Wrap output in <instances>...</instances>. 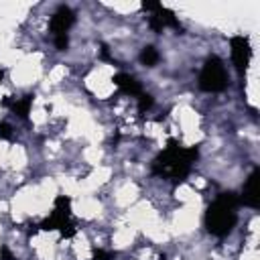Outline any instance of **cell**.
<instances>
[{"label": "cell", "mask_w": 260, "mask_h": 260, "mask_svg": "<svg viewBox=\"0 0 260 260\" xmlns=\"http://www.w3.org/2000/svg\"><path fill=\"white\" fill-rule=\"evenodd\" d=\"M0 260H16V258L10 254V250H8L6 246H2V248H0Z\"/></svg>", "instance_id": "cell-16"}, {"label": "cell", "mask_w": 260, "mask_h": 260, "mask_svg": "<svg viewBox=\"0 0 260 260\" xmlns=\"http://www.w3.org/2000/svg\"><path fill=\"white\" fill-rule=\"evenodd\" d=\"M114 258H116V252L112 250H95L91 256V260H114Z\"/></svg>", "instance_id": "cell-13"}, {"label": "cell", "mask_w": 260, "mask_h": 260, "mask_svg": "<svg viewBox=\"0 0 260 260\" xmlns=\"http://www.w3.org/2000/svg\"><path fill=\"white\" fill-rule=\"evenodd\" d=\"M199 87L207 93H217L228 87V73L225 65L219 57H209L199 73Z\"/></svg>", "instance_id": "cell-4"}, {"label": "cell", "mask_w": 260, "mask_h": 260, "mask_svg": "<svg viewBox=\"0 0 260 260\" xmlns=\"http://www.w3.org/2000/svg\"><path fill=\"white\" fill-rule=\"evenodd\" d=\"M41 230H59L63 238H71L77 230L71 219V199L65 195H59L53 203V213L39 225Z\"/></svg>", "instance_id": "cell-3"}, {"label": "cell", "mask_w": 260, "mask_h": 260, "mask_svg": "<svg viewBox=\"0 0 260 260\" xmlns=\"http://www.w3.org/2000/svg\"><path fill=\"white\" fill-rule=\"evenodd\" d=\"M0 138H2V140H12V138H14L12 128H10L6 122H0Z\"/></svg>", "instance_id": "cell-14"}, {"label": "cell", "mask_w": 260, "mask_h": 260, "mask_svg": "<svg viewBox=\"0 0 260 260\" xmlns=\"http://www.w3.org/2000/svg\"><path fill=\"white\" fill-rule=\"evenodd\" d=\"M114 83H116V87H118L122 93H128V95H134V98H138V95L142 93V85H140V81H138L134 75L116 73V75H114Z\"/></svg>", "instance_id": "cell-9"}, {"label": "cell", "mask_w": 260, "mask_h": 260, "mask_svg": "<svg viewBox=\"0 0 260 260\" xmlns=\"http://www.w3.org/2000/svg\"><path fill=\"white\" fill-rule=\"evenodd\" d=\"M240 197L232 191L219 193L205 211V228L215 238H225L238 221Z\"/></svg>", "instance_id": "cell-2"}, {"label": "cell", "mask_w": 260, "mask_h": 260, "mask_svg": "<svg viewBox=\"0 0 260 260\" xmlns=\"http://www.w3.org/2000/svg\"><path fill=\"white\" fill-rule=\"evenodd\" d=\"M258 183H260V169L256 167V169L248 175V179H246V183H244L240 203H244V205H248V207H252V209L258 207V201H260V195H258Z\"/></svg>", "instance_id": "cell-8"}, {"label": "cell", "mask_w": 260, "mask_h": 260, "mask_svg": "<svg viewBox=\"0 0 260 260\" xmlns=\"http://www.w3.org/2000/svg\"><path fill=\"white\" fill-rule=\"evenodd\" d=\"M136 100H138V112H140V114L148 112V110L152 108V104H154V98H152L150 93H144V91H142Z\"/></svg>", "instance_id": "cell-12"}, {"label": "cell", "mask_w": 260, "mask_h": 260, "mask_svg": "<svg viewBox=\"0 0 260 260\" xmlns=\"http://www.w3.org/2000/svg\"><path fill=\"white\" fill-rule=\"evenodd\" d=\"M2 77H4V73H2V69H0V83H2Z\"/></svg>", "instance_id": "cell-18"}, {"label": "cell", "mask_w": 260, "mask_h": 260, "mask_svg": "<svg viewBox=\"0 0 260 260\" xmlns=\"http://www.w3.org/2000/svg\"><path fill=\"white\" fill-rule=\"evenodd\" d=\"M158 59H160V55H158L156 47H152V45H146V47L140 51V63L146 65V67H154V65L158 63Z\"/></svg>", "instance_id": "cell-11"}, {"label": "cell", "mask_w": 260, "mask_h": 260, "mask_svg": "<svg viewBox=\"0 0 260 260\" xmlns=\"http://www.w3.org/2000/svg\"><path fill=\"white\" fill-rule=\"evenodd\" d=\"M230 53H232V61H234L236 71L240 75H244L248 65H250V59H252V49H250L248 37H244V35L232 37L230 39Z\"/></svg>", "instance_id": "cell-5"}, {"label": "cell", "mask_w": 260, "mask_h": 260, "mask_svg": "<svg viewBox=\"0 0 260 260\" xmlns=\"http://www.w3.org/2000/svg\"><path fill=\"white\" fill-rule=\"evenodd\" d=\"M197 156H199L197 146H183L179 140L171 138L167 146L152 160V173L173 183H181L189 177Z\"/></svg>", "instance_id": "cell-1"}, {"label": "cell", "mask_w": 260, "mask_h": 260, "mask_svg": "<svg viewBox=\"0 0 260 260\" xmlns=\"http://www.w3.org/2000/svg\"><path fill=\"white\" fill-rule=\"evenodd\" d=\"M158 6H160V2H142V10H146V12H154Z\"/></svg>", "instance_id": "cell-15"}, {"label": "cell", "mask_w": 260, "mask_h": 260, "mask_svg": "<svg viewBox=\"0 0 260 260\" xmlns=\"http://www.w3.org/2000/svg\"><path fill=\"white\" fill-rule=\"evenodd\" d=\"M32 93H26V95H22V98H14V100H4L2 104L4 106H8L18 118H26L28 116V112H30V106H32Z\"/></svg>", "instance_id": "cell-10"}, {"label": "cell", "mask_w": 260, "mask_h": 260, "mask_svg": "<svg viewBox=\"0 0 260 260\" xmlns=\"http://www.w3.org/2000/svg\"><path fill=\"white\" fill-rule=\"evenodd\" d=\"M102 59H106V61H112V57H110V51H108V45H102Z\"/></svg>", "instance_id": "cell-17"}, {"label": "cell", "mask_w": 260, "mask_h": 260, "mask_svg": "<svg viewBox=\"0 0 260 260\" xmlns=\"http://www.w3.org/2000/svg\"><path fill=\"white\" fill-rule=\"evenodd\" d=\"M73 22H75V12H73L69 6L61 4V6L53 12V16H51V20H49V30L53 32V39H57V37H67V30L73 26Z\"/></svg>", "instance_id": "cell-6"}, {"label": "cell", "mask_w": 260, "mask_h": 260, "mask_svg": "<svg viewBox=\"0 0 260 260\" xmlns=\"http://www.w3.org/2000/svg\"><path fill=\"white\" fill-rule=\"evenodd\" d=\"M148 26L154 30V32H162L165 28H175V30H183L179 18L175 16V12L171 8H165L162 4L148 16Z\"/></svg>", "instance_id": "cell-7"}]
</instances>
